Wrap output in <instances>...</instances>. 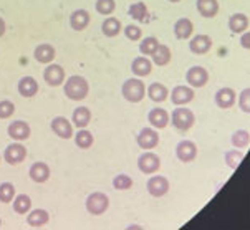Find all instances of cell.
Returning a JSON list of instances; mask_svg holds the SVG:
<instances>
[{"instance_id":"obj_1","label":"cell","mask_w":250,"mask_h":230,"mask_svg":"<svg viewBox=\"0 0 250 230\" xmlns=\"http://www.w3.org/2000/svg\"><path fill=\"white\" fill-rule=\"evenodd\" d=\"M88 82L83 78V76H71V78L66 80L65 84V95L73 101H80L84 100L88 95Z\"/></svg>"},{"instance_id":"obj_2","label":"cell","mask_w":250,"mask_h":230,"mask_svg":"<svg viewBox=\"0 0 250 230\" xmlns=\"http://www.w3.org/2000/svg\"><path fill=\"white\" fill-rule=\"evenodd\" d=\"M121 91H123V96H125L128 101H131V103H139V101L144 98V95H146L144 83L141 80H136V78L126 80Z\"/></svg>"},{"instance_id":"obj_3","label":"cell","mask_w":250,"mask_h":230,"mask_svg":"<svg viewBox=\"0 0 250 230\" xmlns=\"http://www.w3.org/2000/svg\"><path fill=\"white\" fill-rule=\"evenodd\" d=\"M171 121H172V126H174L176 129L188 131L194 125V113L188 108H182V106H179V108H176L174 111H172Z\"/></svg>"},{"instance_id":"obj_4","label":"cell","mask_w":250,"mask_h":230,"mask_svg":"<svg viewBox=\"0 0 250 230\" xmlns=\"http://www.w3.org/2000/svg\"><path fill=\"white\" fill-rule=\"evenodd\" d=\"M108 207H109V199L103 192H93L86 199V210L91 215H101L103 212H106Z\"/></svg>"},{"instance_id":"obj_5","label":"cell","mask_w":250,"mask_h":230,"mask_svg":"<svg viewBox=\"0 0 250 230\" xmlns=\"http://www.w3.org/2000/svg\"><path fill=\"white\" fill-rule=\"evenodd\" d=\"M138 167H139V171L144 174H154L159 171L161 159L154 154V152H144V154L139 156V159H138Z\"/></svg>"},{"instance_id":"obj_6","label":"cell","mask_w":250,"mask_h":230,"mask_svg":"<svg viewBox=\"0 0 250 230\" xmlns=\"http://www.w3.org/2000/svg\"><path fill=\"white\" fill-rule=\"evenodd\" d=\"M25 157H27V147H25L23 144H19V143L7 146L5 152H3V159L12 166L20 164Z\"/></svg>"},{"instance_id":"obj_7","label":"cell","mask_w":250,"mask_h":230,"mask_svg":"<svg viewBox=\"0 0 250 230\" xmlns=\"http://www.w3.org/2000/svg\"><path fill=\"white\" fill-rule=\"evenodd\" d=\"M186 80H188V83L190 86L202 88L207 83V80H209V73H207V70L202 66H192V68H189L188 73H186Z\"/></svg>"},{"instance_id":"obj_8","label":"cell","mask_w":250,"mask_h":230,"mask_svg":"<svg viewBox=\"0 0 250 230\" xmlns=\"http://www.w3.org/2000/svg\"><path fill=\"white\" fill-rule=\"evenodd\" d=\"M169 190V181L163 176H154L147 181V192L152 197H163Z\"/></svg>"},{"instance_id":"obj_9","label":"cell","mask_w":250,"mask_h":230,"mask_svg":"<svg viewBox=\"0 0 250 230\" xmlns=\"http://www.w3.org/2000/svg\"><path fill=\"white\" fill-rule=\"evenodd\" d=\"M159 143V134L156 133L152 127H144L141 133L138 134V144L139 147L146 149V151H149V149H154L158 146Z\"/></svg>"},{"instance_id":"obj_10","label":"cell","mask_w":250,"mask_h":230,"mask_svg":"<svg viewBox=\"0 0 250 230\" xmlns=\"http://www.w3.org/2000/svg\"><path fill=\"white\" fill-rule=\"evenodd\" d=\"M43 80L50 86H60L65 80V71L60 65H50L45 68L43 71Z\"/></svg>"},{"instance_id":"obj_11","label":"cell","mask_w":250,"mask_h":230,"mask_svg":"<svg viewBox=\"0 0 250 230\" xmlns=\"http://www.w3.org/2000/svg\"><path fill=\"white\" fill-rule=\"evenodd\" d=\"M52 129H53V133L62 139H70L71 136H73V126H71V123L66 118H62V116L55 118L52 121Z\"/></svg>"},{"instance_id":"obj_12","label":"cell","mask_w":250,"mask_h":230,"mask_svg":"<svg viewBox=\"0 0 250 230\" xmlns=\"http://www.w3.org/2000/svg\"><path fill=\"white\" fill-rule=\"evenodd\" d=\"M176 154L182 163H190V161L196 159L197 147L192 141H181L176 147Z\"/></svg>"},{"instance_id":"obj_13","label":"cell","mask_w":250,"mask_h":230,"mask_svg":"<svg viewBox=\"0 0 250 230\" xmlns=\"http://www.w3.org/2000/svg\"><path fill=\"white\" fill-rule=\"evenodd\" d=\"M237 100V95L232 88H220L217 93H215V105L222 109H229L232 108Z\"/></svg>"},{"instance_id":"obj_14","label":"cell","mask_w":250,"mask_h":230,"mask_svg":"<svg viewBox=\"0 0 250 230\" xmlns=\"http://www.w3.org/2000/svg\"><path fill=\"white\" fill-rule=\"evenodd\" d=\"M212 46V40H210L209 35H196L192 40L189 42V48L192 53L196 55H204L210 50Z\"/></svg>"},{"instance_id":"obj_15","label":"cell","mask_w":250,"mask_h":230,"mask_svg":"<svg viewBox=\"0 0 250 230\" xmlns=\"http://www.w3.org/2000/svg\"><path fill=\"white\" fill-rule=\"evenodd\" d=\"M171 100L177 106L188 105L194 100V91L188 86H176L171 93Z\"/></svg>"},{"instance_id":"obj_16","label":"cell","mask_w":250,"mask_h":230,"mask_svg":"<svg viewBox=\"0 0 250 230\" xmlns=\"http://www.w3.org/2000/svg\"><path fill=\"white\" fill-rule=\"evenodd\" d=\"M8 136L17 141H23L30 136V126L25 121H14L8 126Z\"/></svg>"},{"instance_id":"obj_17","label":"cell","mask_w":250,"mask_h":230,"mask_svg":"<svg viewBox=\"0 0 250 230\" xmlns=\"http://www.w3.org/2000/svg\"><path fill=\"white\" fill-rule=\"evenodd\" d=\"M30 177H32L33 182L43 184V182L48 181V177H50V167L45 163H35V164H32V167H30Z\"/></svg>"},{"instance_id":"obj_18","label":"cell","mask_w":250,"mask_h":230,"mask_svg":"<svg viewBox=\"0 0 250 230\" xmlns=\"http://www.w3.org/2000/svg\"><path fill=\"white\" fill-rule=\"evenodd\" d=\"M131 70H133V73L136 76H147L152 70V63L147 57H138L133 60Z\"/></svg>"},{"instance_id":"obj_19","label":"cell","mask_w":250,"mask_h":230,"mask_svg":"<svg viewBox=\"0 0 250 230\" xmlns=\"http://www.w3.org/2000/svg\"><path fill=\"white\" fill-rule=\"evenodd\" d=\"M197 10L206 19H212L219 12V2L217 0H197Z\"/></svg>"},{"instance_id":"obj_20","label":"cell","mask_w":250,"mask_h":230,"mask_svg":"<svg viewBox=\"0 0 250 230\" xmlns=\"http://www.w3.org/2000/svg\"><path fill=\"white\" fill-rule=\"evenodd\" d=\"M90 23V14L86 10H75L73 14L70 15V25L73 30H84Z\"/></svg>"},{"instance_id":"obj_21","label":"cell","mask_w":250,"mask_h":230,"mask_svg":"<svg viewBox=\"0 0 250 230\" xmlns=\"http://www.w3.org/2000/svg\"><path fill=\"white\" fill-rule=\"evenodd\" d=\"M147 119H149V123L154 127H158V129H163V127L167 126L169 123V114L166 109L163 108H154L152 111L149 113V116H147Z\"/></svg>"},{"instance_id":"obj_22","label":"cell","mask_w":250,"mask_h":230,"mask_svg":"<svg viewBox=\"0 0 250 230\" xmlns=\"http://www.w3.org/2000/svg\"><path fill=\"white\" fill-rule=\"evenodd\" d=\"M38 91V83L35 80L32 78V76H25L19 82V93L25 98H32L35 96Z\"/></svg>"},{"instance_id":"obj_23","label":"cell","mask_w":250,"mask_h":230,"mask_svg":"<svg viewBox=\"0 0 250 230\" xmlns=\"http://www.w3.org/2000/svg\"><path fill=\"white\" fill-rule=\"evenodd\" d=\"M73 125L76 127H80V129H83V127H86L90 125V119H91V111L88 108H84V106H80V108H76L73 111Z\"/></svg>"},{"instance_id":"obj_24","label":"cell","mask_w":250,"mask_h":230,"mask_svg":"<svg viewBox=\"0 0 250 230\" xmlns=\"http://www.w3.org/2000/svg\"><path fill=\"white\" fill-rule=\"evenodd\" d=\"M192 22L189 19H179L174 25V35L179 38V40H186L192 35Z\"/></svg>"},{"instance_id":"obj_25","label":"cell","mask_w":250,"mask_h":230,"mask_svg":"<svg viewBox=\"0 0 250 230\" xmlns=\"http://www.w3.org/2000/svg\"><path fill=\"white\" fill-rule=\"evenodd\" d=\"M229 27L234 33H244L249 27V17L244 14H234L229 19Z\"/></svg>"},{"instance_id":"obj_26","label":"cell","mask_w":250,"mask_h":230,"mask_svg":"<svg viewBox=\"0 0 250 230\" xmlns=\"http://www.w3.org/2000/svg\"><path fill=\"white\" fill-rule=\"evenodd\" d=\"M55 48L48 43H42L35 48V60L40 63H50L55 58Z\"/></svg>"},{"instance_id":"obj_27","label":"cell","mask_w":250,"mask_h":230,"mask_svg":"<svg viewBox=\"0 0 250 230\" xmlns=\"http://www.w3.org/2000/svg\"><path fill=\"white\" fill-rule=\"evenodd\" d=\"M27 222L30 227H43V225L48 222V212L43 210V209H37L28 214Z\"/></svg>"},{"instance_id":"obj_28","label":"cell","mask_w":250,"mask_h":230,"mask_svg":"<svg viewBox=\"0 0 250 230\" xmlns=\"http://www.w3.org/2000/svg\"><path fill=\"white\" fill-rule=\"evenodd\" d=\"M147 96H149L152 101H156V103H161V101H164L169 96V91L164 84L152 83L151 86L147 88Z\"/></svg>"},{"instance_id":"obj_29","label":"cell","mask_w":250,"mask_h":230,"mask_svg":"<svg viewBox=\"0 0 250 230\" xmlns=\"http://www.w3.org/2000/svg\"><path fill=\"white\" fill-rule=\"evenodd\" d=\"M101 32L106 37H116L121 32V22L118 19H114V17H109L101 25Z\"/></svg>"},{"instance_id":"obj_30","label":"cell","mask_w":250,"mask_h":230,"mask_svg":"<svg viewBox=\"0 0 250 230\" xmlns=\"http://www.w3.org/2000/svg\"><path fill=\"white\" fill-rule=\"evenodd\" d=\"M152 60H154V63L158 66H164L167 65L169 62H171V50H169V46L166 45H159L158 50L154 52L152 55Z\"/></svg>"},{"instance_id":"obj_31","label":"cell","mask_w":250,"mask_h":230,"mask_svg":"<svg viewBox=\"0 0 250 230\" xmlns=\"http://www.w3.org/2000/svg\"><path fill=\"white\" fill-rule=\"evenodd\" d=\"M30 209H32V199L28 197V195L20 194L14 201V210L17 214L23 215V214H27V212H30Z\"/></svg>"},{"instance_id":"obj_32","label":"cell","mask_w":250,"mask_h":230,"mask_svg":"<svg viewBox=\"0 0 250 230\" xmlns=\"http://www.w3.org/2000/svg\"><path fill=\"white\" fill-rule=\"evenodd\" d=\"M158 46H159V42L156 40L154 37H147V38H144L141 42V45H139V52H141L144 57L154 55V52L158 50Z\"/></svg>"},{"instance_id":"obj_33","label":"cell","mask_w":250,"mask_h":230,"mask_svg":"<svg viewBox=\"0 0 250 230\" xmlns=\"http://www.w3.org/2000/svg\"><path fill=\"white\" fill-rule=\"evenodd\" d=\"M129 15L133 17L138 22H143V20L147 19V7L144 5L143 2H136L129 7Z\"/></svg>"},{"instance_id":"obj_34","label":"cell","mask_w":250,"mask_h":230,"mask_svg":"<svg viewBox=\"0 0 250 230\" xmlns=\"http://www.w3.org/2000/svg\"><path fill=\"white\" fill-rule=\"evenodd\" d=\"M75 141H76V146L82 147V149H88L93 144V134L90 131L86 129H82L80 133H76L75 136Z\"/></svg>"},{"instance_id":"obj_35","label":"cell","mask_w":250,"mask_h":230,"mask_svg":"<svg viewBox=\"0 0 250 230\" xmlns=\"http://www.w3.org/2000/svg\"><path fill=\"white\" fill-rule=\"evenodd\" d=\"M249 143H250V134L245 129L235 131L234 136H232V144L235 147H247Z\"/></svg>"},{"instance_id":"obj_36","label":"cell","mask_w":250,"mask_h":230,"mask_svg":"<svg viewBox=\"0 0 250 230\" xmlns=\"http://www.w3.org/2000/svg\"><path fill=\"white\" fill-rule=\"evenodd\" d=\"M15 195V187L12 184H8V182H3V184H0V202L3 204H8L14 199Z\"/></svg>"},{"instance_id":"obj_37","label":"cell","mask_w":250,"mask_h":230,"mask_svg":"<svg viewBox=\"0 0 250 230\" xmlns=\"http://www.w3.org/2000/svg\"><path fill=\"white\" fill-rule=\"evenodd\" d=\"M131 186H133V179L129 176H126V174H120V176H116L113 179V187L118 190H126V189H129Z\"/></svg>"},{"instance_id":"obj_38","label":"cell","mask_w":250,"mask_h":230,"mask_svg":"<svg viewBox=\"0 0 250 230\" xmlns=\"http://www.w3.org/2000/svg\"><path fill=\"white\" fill-rule=\"evenodd\" d=\"M114 7H116L114 0H96V12H98V14H101V15L113 14Z\"/></svg>"},{"instance_id":"obj_39","label":"cell","mask_w":250,"mask_h":230,"mask_svg":"<svg viewBox=\"0 0 250 230\" xmlns=\"http://www.w3.org/2000/svg\"><path fill=\"white\" fill-rule=\"evenodd\" d=\"M242 159H244V154L239 151H229L226 154V163H227L229 167H232V169H235Z\"/></svg>"},{"instance_id":"obj_40","label":"cell","mask_w":250,"mask_h":230,"mask_svg":"<svg viewBox=\"0 0 250 230\" xmlns=\"http://www.w3.org/2000/svg\"><path fill=\"white\" fill-rule=\"evenodd\" d=\"M15 113V105L10 103V101H0V118L5 119V118H10L12 114Z\"/></svg>"},{"instance_id":"obj_41","label":"cell","mask_w":250,"mask_h":230,"mask_svg":"<svg viewBox=\"0 0 250 230\" xmlns=\"http://www.w3.org/2000/svg\"><path fill=\"white\" fill-rule=\"evenodd\" d=\"M239 106L244 113H250V88H245L244 91L240 93Z\"/></svg>"},{"instance_id":"obj_42","label":"cell","mask_w":250,"mask_h":230,"mask_svg":"<svg viewBox=\"0 0 250 230\" xmlns=\"http://www.w3.org/2000/svg\"><path fill=\"white\" fill-rule=\"evenodd\" d=\"M125 35L128 37V40H133V42H136L141 38L143 35V32H141V28L136 27V25H128L125 30Z\"/></svg>"},{"instance_id":"obj_43","label":"cell","mask_w":250,"mask_h":230,"mask_svg":"<svg viewBox=\"0 0 250 230\" xmlns=\"http://www.w3.org/2000/svg\"><path fill=\"white\" fill-rule=\"evenodd\" d=\"M240 45H242L244 48L250 50V32L244 33V35H242V38H240Z\"/></svg>"},{"instance_id":"obj_44","label":"cell","mask_w":250,"mask_h":230,"mask_svg":"<svg viewBox=\"0 0 250 230\" xmlns=\"http://www.w3.org/2000/svg\"><path fill=\"white\" fill-rule=\"evenodd\" d=\"M5 33V22H3V19H0V37Z\"/></svg>"},{"instance_id":"obj_45","label":"cell","mask_w":250,"mask_h":230,"mask_svg":"<svg viewBox=\"0 0 250 230\" xmlns=\"http://www.w3.org/2000/svg\"><path fill=\"white\" fill-rule=\"evenodd\" d=\"M169 2H179V0H169Z\"/></svg>"},{"instance_id":"obj_46","label":"cell","mask_w":250,"mask_h":230,"mask_svg":"<svg viewBox=\"0 0 250 230\" xmlns=\"http://www.w3.org/2000/svg\"><path fill=\"white\" fill-rule=\"evenodd\" d=\"M0 225H2V220H0Z\"/></svg>"}]
</instances>
